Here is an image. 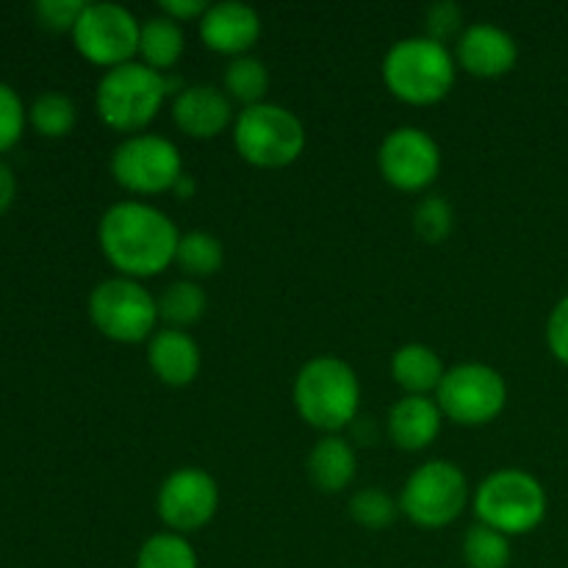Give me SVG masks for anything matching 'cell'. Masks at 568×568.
I'll use <instances>...</instances> for the list:
<instances>
[{"label": "cell", "instance_id": "1", "mask_svg": "<svg viewBox=\"0 0 568 568\" xmlns=\"http://www.w3.org/2000/svg\"><path fill=\"white\" fill-rule=\"evenodd\" d=\"M98 242L105 261L122 277H153L175 264L178 233L175 222L164 211L139 200L116 203L100 216Z\"/></svg>", "mask_w": 568, "mask_h": 568}, {"label": "cell", "instance_id": "2", "mask_svg": "<svg viewBox=\"0 0 568 568\" xmlns=\"http://www.w3.org/2000/svg\"><path fill=\"white\" fill-rule=\"evenodd\" d=\"M294 408L300 419L336 436L358 419L361 383L353 366L336 355L311 358L294 377Z\"/></svg>", "mask_w": 568, "mask_h": 568}, {"label": "cell", "instance_id": "3", "mask_svg": "<svg viewBox=\"0 0 568 568\" xmlns=\"http://www.w3.org/2000/svg\"><path fill=\"white\" fill-rule=\"evenodd\" d=\"M175 83L178 81L166 78L164 72L144 67L142 61H128L114 70H105L94 92L98 116L111 131L136 136L159 116L164 100L175 92L172 89Z\"/></svg>", "mask_w": 568, "mask_h": 568}, {"label": "cell", "instance_id": "4", "mask_svg": "<svg viewBox=\"0 0 568 568\" xmlns=\"http://www.w3.org/2000/svg\"><path fill=\"white\" fill-rule=\"evenodd\" d=\"M455 55L447 44L427 37L399 39L383 59V83L397 100L410 105H433L455 87Z\"/></svg>", "mask_w": 568, "mask_h": 568}, {"label": "cell", "instance_id": "5", "mask_svg": "<svg viewBox=\"0 0 568 568\" xmlns=\"http://www.w3.org/2000/svg\"><path fill=\"white\" fill-rule=\"evenodd\" d=\"M233 148L247 164L261 170H283L303 155L305 128L294 111L264 100L236 114Z\"/></svg>", "mask_w": 568, "mask_h": 568}, {"label": "cell", "instance_id": "6", "mask_svg": "<svg viewBox=\"0 0 568 568\" xmlns=\"http://www.w3.org/2000/svg\"><path fill=\"white\" fill-rule=\"evenodd\" d=\"M475 516L508 538L527 536L547 516V491L530 471L499 469L477 486Z\"/></svg>", "mask_w": 568, "mask_h": 568}, {"label": "cell", "instance_id": "7", "mask_svg": "<svg viewBox=\"0 0 568 568\" xmlns=\"http://www.w3.org/2000/svg\"><path fill=\"white\" fill-rule=\"evenodd\" d=\"M89 320L116 344L150 342L159 322L155 297L131 277H109L100 281L89 294Z\"/></svg>", "mask_w": 568, "mask_h": 568}, {"label": "cell", "instance_id": "8", "mask_svg": "<svg viewBox=\"0 0 568 568\" xmlns=\"http://www.w3.org/2000/svg\"><path fill=\"white\" fill-rule=\"evenodd\" d=\"M469 503V483L453 460H427L405 480L399 510L422 530L447 527L464 514Z\"/></svg>", "mask_w": 568, "mask_h": 568}, {"label": "cell", "instance_id": "9", "mask_svg": "<svg viewBox=\"0 0 568 568\" xmlns=\"http://www.w3.org/2000/svg\"><path fill=\"white\" fill-rule=\"evenodd\" d=\"M111 178L131 194L172 192L183 178L181 150L155 133L128 136L111 153Z\"/></svg>", "mask_w": 568, "mask_h": 568}, {"label": "cell", "instance_id": "10", "mask_svg": "<svg viewBox=\"0 0 568 568\" xmlns=\"http://www.w3.org/2000/svg\"><path fill=\"white\" fill-rule=\"evenodd\" d=\"M436 403L449 422L480 427L497 419L508 405V383L494 366L458 364L447 369Z\"/></svg>", "mask_w": 568, "mask_h": 568}, {"label": "cell", "instance_id": "11", "mask_svg": "<svg viewBox=\"0 0 568 568\" xmlns=\"http://www.w3.org/2000/svg\"><path fill=\"white\" fill-rule=\"evenodd\" d=\"M139 31L142 22L125 6L87 3L72 28V42L87 61L114 70L139 53Z\"/></svg>", "mask_w": 568, "mask_h": 568}, {"label": "cell", "instance_id": "12", "mask_svg": "<svg viewBox=\"0 0 568 568\" xmlns=\"http://www.w3.org/2000/svg\"><path fill=\"white\" fill-rule=\"evenodd\" d=\"M377 166L388 186L399 192H422L433 186L442 172V150L427 131L414 125L394 128L381 144Z\"/></svg>", "mask_w": 568, "mask_h": 568}, {"label": "cell", "instance_id": "13", "mask_svg": "<svg viewBox=\"0 0 568 568\" xmlns=\"http://www.w3.org/2000/svg\"><path fill=\"white\" fill-rule=\"evenodd\" d=\"M155 508H159L161 521L178 536L197 532L216 516L220 486L209 471L197 469V466H183L161 483Z\"/></svg>", "mask_w": 568, "mask_h": 568}, {"label": "cell", "instance_id": "14", "mask_svg": "<svg viewBox=\"0 0 568 568\" xmlns=\"http://www.w3.org/2000/svg\"><path fill=\"white\" fill-rule=\"evenodd\" d=\"M519 61V44L494 22H475L455 44V64L475 78H503Z\"/></svg>", "mask_w": 568, "mask_h": 568}, {"label": "cell", "instance_id": "15", "mask_svg": "<svg viewBox=\"0 0 568 568\" xmlns=\"http://www.w3.org/2000/svg\"><path fill=\"white\" fill-rule=\"evenodd\" d=\"M200 39L209 50L222 55H247L261 39V17L253 6L236 3H214L200 17Z\"/></svg>", "mask_w": 568, "mask_h": 568}, {"label": "cell", "instance_id": "16", "mask_svg": "<svg viewBox=\"0 0 568 568\" xmlns=\"http://www.w3.org/2000/svg\"><path fill=\"white\" fill-rule=\"evenodd\" d=\"M172 122L192 139H214L236 122L233 100L211 83H194L172 100Z\"/></svg>", "mask_w": 568, "mask_h": 568}, {"label": "cell", "instance_id": "17", "mask_svg": "<svg viewBox=\"0 0 568 568\" xmlns=\"http://www.w3.org/2000/svg\"><path fill=\"white\" fill-rule=\"evenodd\" d=\"M148 364L164 386L183 388L200 375L203 358H200L197 342L186 331L164 327V331H155L148 342Z\"/></svg>", "mask_w": 568, "mask_h": 568}, {"label": "cell", "instance_id": "18", "mask_svg": "<svg viewBox=\"0 0 568 568\" xmlns=\"http://www.w3.org/2000/svg\"><path fill=\"white\" fill-rule=\"evenodd\" d=\"M442 408L430 397H408L392 405L386 419V433L394 447L405 453H422L430 447L442 433Z\"/></svg>", "mask_w": 568, "mask_h": 568}, {"label": "cell", "instance_id": "19", "mask_svg": "<svg viewBox=\"0 0 568 568\" xmlns=\"http://www.w3.org/2000/svg\"><path fill=\"white\" fill-rule=\"evenodd\" d=\"M308 477L320 491L338 494L353 483L355 469H358V458L347 438L342 436H325L314 444L308 460Z\"/></svg>", "mask_w": 568, "mask_h": 568}, {"label": "cell", "instance_id": "20", "mask_svg": "<svg viewBox=\"0 0 568 568\" xmlns=\"http://www.w3.org/2000/svg\"><path fill=\"white\" fill-rule=\"evenodd\" d=\"M444 369L442 355L427 344H405L392 355V377L408 397H427L442 386Z\"/></svg>", "mask_w": 568, "mask_h": 568}, {"label": "cell", "instance_id": "21", "mask_svg": "<svg viewBox=\"0 0 568 568\" xmlns=\"http://www.w3.org/2000/svg\"><path fill=\"white\" fill-rule=\"evenodd\" d=\"M186 39H183L181 22L170 20V17H150L142 22L139 31V55L142 64L155 72H166L181 61Z\"/></svg>", "mask_w": 568, "mask_h": 568}, {"label": "cell", "instance_id": "22", "mask_svg": "<svg viewBox=\"0 0 568 568\" xmlns=\"http://www.w3.org/2000/svg\"><path fill=\"white\" fill-rule=\"evenodd\" d=\"M155 305H159V320H164L166 325L175 327V331H183V327L203 320L205 308H209V297H205V292L197 283L178 281L170 283V286L159 294Z\"/></svg>", "mask_w": 568, "mask_h": 568}, {"label": "cell", "instance_id": "23", "mask_svg": "<svg viewBox=\"0 0 568 568\" xmlns=\"http://www.w3.org/2000/svg\"><path fill=\"white\" fill-rule=\"evenodd\" d=\"M222 261H225V250H222V242L214 233L189 231L178 242L175 264L183 275L209 277L222 270Z\"/></svg>", "mask_w": 568, "mask_h": 568}, {"label": "cell", "instance_id": "24", "mask_svg": "<svg viewBox=\"0 0 568 568\" xmlns=\"http://www.w3.org/2000/svg\"><path fill=\"white\" fill-rule=\"evenodd\" d=\"M222 83H225V94L233 103H242L244 109H250V105L264 103L266 89H270V72H266L264 61H258L255 55H239L227 64Z\"/></svg>", "mask_w": 568, "mask_h": 568}, {"label": "cell", "instance_id": "25", "mask_svg": "<svg viewBox=\"0 0 568 568\" xmlns=\"http://www.w3.org/2000/svg\"><path fill=\"white\" fill-rule=\"evenodd\" d=\"M510 538L488 525H471L464 536V560L469 568H508L510 566Z\"/></svg>", "mask_w": 568, "mask_h": 568}, {"label": "cell", "instance_id": "26", "mask_svg": "<svg viewBox=\"0 0 568 568\" xmlns=\"http://www.w3.org/2000/svg\"><path fill=\"white\" fill-rule=\"evenodd\" d=\"M136 568H200L192 544L178 532H155L139 547Z\"/></svg>", "mask_w": 568, "mask_h": 568}, {"label": "cell", "instance_id": "27", "mask_svg": "<svg viewBox=\"0 0 568 568\" xmlns=\"http://www.w3.org/2000/svg\"><path fill=\"white\" fill-rule=\"evenodd\" d=\"M28 116H31V125L37 128V133H42V136L48 139L67 136V133H72V128H75L78 122L75 103L61 92L39 94V98L33 100Z\"/></svg>", "mask_w": 568, "mask_h": 568}, {"label": "cell", "instance_id": "28", "mask_svg": "<svg viewBox=\"0 0 568 568\" xmlns=\"http://www.w3.org/2000/svg\"><path fill=\"white\" fill-rule=\"evenodd\" d=\"M349 516L366 530H386L397 519V503L383 488H361L349 499Z\"/></svg>", "mask_w": 568, "mask_h": 568}, {"label": "cell", "instance_id": "29", "mask_svg": "<svg viewBox=\"0 0 568 568\" xmlns=\"http://www.w3.org/2000/svg\"><path fill=\"white\" fill-rule=\"evenodd\" d=\"M455 211L444 197L433 194L414 209V231L422 242L442 244L453 233Z\"/></svg>", "mask_w": 568, "mask_h": 568}, {"label": "cell", "instance_id": "30", "mask_svg": "<svg viewBox=\"0 0 568 568\" xmlns=\"http://www.w3.org/2000/svg\"><path fill=\"white\" fill-rule=\"evenodd\" d=\"M26 105H22L20 94L0 81V153H9L17 142H20L22 131H26Z\"/></svg>", "mask_w": 568, "mask_h": 568}, {"label": "cell", "instance_id": "31", "mask_svg": "<svg viewBox=\"0 0 568 568\" xmlns=\"http://www.w3.org/2000/svg\"><path fill=\"white\" fill-rule=\"evenodd\" d=\"M425 28L427 39H433V42L447 44L453 37L460 39V33L466 31L464 11H460V6L453 3V0H438V3H433L430 9L425 11Z\"/></svg>", "mask_w": 568, "mask_h": 568}, {"label": "cell", "instance_id": "32", "mask_svg": "<svg viewBox=\"0 0 568 568\" xmlns=\"http://www.w3.org/2000/svg\"><path fill=\"white\" fill-rule=\"evenodd\" d=\"M83 9H87L83 0H39V3L33 6V11H37L39 22H42L44 28L70 33L72 28H75L78 17L83 14Z\"/></svg>", "mask_w": 568, "mask_h": 568}, {"label": "cell", "instance_id": "33", "mask_svg": "<svg viewBox=\"0 0 568 568\" xmlns=\"http://www.w3.org/2000/svg\"><path fill=\"white\" fill-rule=\"evenodd\" d=\"M547 344L549 353L568 366V294L558 300V305L552 308L547 322Z\"/></svg>", "mask_w": 568, "mask_h": 568}, {"label": "cell", "instance_id": "34", "mask_svg": "<svg viewBox=\"0 0 568 568\" xmlns=\"http://www.w3.org/2000/svg\"><path fill=\"white\" fill-rule=\"evenodd\" d=\"M205 9H209V3H203V0H164V3H161L164 17H170V20L175 22L200 20V17L205 14Z\"/></svg>", "mask_w": 568, "mask_h": 568}, {"label": "cell", "instance_id": "35", "mask_svg": "<svg viewBox=\"0 0 568 568\" xmlns=\"http://www.w3.org/2000/svg\"><path fill=\"white\" fill-rule=\"evenodd\" d=\"M14 194H17L14 172H11L9 164H3V161H0V216L11 209V203H14Z\"/></svg>", "mask_w": 568, "mask_h": 568}, {"label": "cell", "instance_id": "36", "mask_svg": "<svg viewBox=\"0 0 568 568\" xmlns=\"http://www.w3.org/2000/svg\"><path fill=\"white\" fill-rule=\"evenodd\" d=\"M172 192H175V194H178V197H183V200H186V197H189V194H192V192H194V181H192V178H189V175H183V178H181V181H178V186H175V189H172Z\"/></svg>", "mask_w": 568, "mask_h": 568}]
</instances>
